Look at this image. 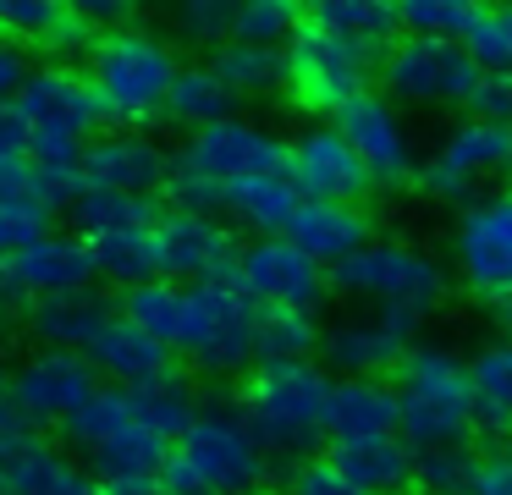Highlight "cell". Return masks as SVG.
Instances as JSON below:
<instances>
[{
  "label": "cell",
  "mask_w": 512,
  "mask_h": 495,
  "mask_svg": "<svg viewBox=\"0 0 512 495\" xmlns=\"http://www.w3.org/2000/svg\"><path fill=\"white\" fill-rule=\"evenodd\" d=\"M56 187L34 171L28 160H0V259L23 253L45 231H56Z\"/></svg>",
  "instance_id": "23"
},
{
  "label": "cell",
  "mask_w": 512,
  "mask_h": 495,
  "mask_svg": "<svg viewBox=\"0 0 512 495\" xmlns=\"http://www.w3.org/2000/svg\"><path fill=\"white\" fill-rule=\"evenodd\" d=\"M254 325H259V308L237 292L232 275L221 281H199L182 292V325L171 347L193 363L199 374H243L254 363Z\"/></svg>",
  "instance_id": "8"
},
{
  "label": "cell",
  "mask_w": 512,
  "mask_h": 495,
  "mask_svg": "<svg viewBox=\"0 0 512 495\" xmlns=\"http://www.w3.org/2000/svg\"><path fill=\"white\" fill-rule=\"evenodd\" d=\"M28 72H34V66H28V55L17 50L12 39H0V99H17V88L28 83Z\"/></svg>",
  "instance_id": "49"
},
{
  "label": "cell",
  "mask_w": 512,
  "mask_h": 495,
  "mask_svg": "<svg viewBox=\"0 0 512 495\" xmlns=\"http://www.w3.org/2000/svg\"><path fill=\"white\" fill-rule=\"evenodd\" d=\"M171 33L199 44V50H221L232 39V6H221V0H188V6L171 11Z\"/></svg>",
  "instance_id": "42"
},
{
  "label": "cell",
  "mask_w": 512,
  "mask_h": 495,
  "mask_svg": "<svg viewBox=\"0 0 512 495\" xmlns=\"http://www.w3.org/2000/svg\"><path fill=\"white\" fill-rule=\"evenodd\" d=\"M512 176V127L463 116L457 127H446V138L435 143L430 160H419V187L441 204H474V198L496 193V182Z\"/></svg>",
  "instance_id": "9"
},
{
  "label": "cell",
  "mask_w": 512,
  "mask_h": 495,
  "mask_svg": "<svg viewBox=\"0 0 512 495\" xmlns=\"http://www.w3.org/2000/svg\"><path fill=\"white\" fill-rule=\"evenodd\" d=\"M100 495H160V484L155 479H111V484H100Z\"/></svg>",
  "instance_id": "52"
},
{
  "label": "cell",
  "mask_w": 512,
  "mask_h": 495,
  "mask_svg": "<svg viewBox=\"0 0 512 495\" xmlns=\"http://www.w3.org/2000/svg\"><path fill=\"white\" fill-rule=\"evenodd\" d=\"M468 369V407L485 435H512V336L485 341Z\"/></svg>",
  "instance_id": "30"
},
{
  "label": "cell",
  "mask_w": 512,
  "mask_h": 495,
  "mask_svg": "<svg viewBox=\"0 0 512 495\" xmlns=\"http://www.w3.org/2000/svg\"><path fill=\"white\" fill-rule=\"evenodd\" d=\"M281 495H358V490H353V484H347L325 457H303V462H292Z\"/></svg>",
  "instance_id": "46"
},
{
  "label": "cell",
  "mask_w": 512,
  "mask_h": 495,
  "mask_svg": "<svg viewBox=\"0 0 512 495\" xmlns=\"http://www.w3.org/2000/svg\"><path fill=\"white\" fill-rule=\"evenodd\" d=\"M419 341V325L402 314H375V308H358V314H342L336 325L320 330V369L336 374V380H380L402 363V352Z\"/></svg>",
  "instance_id": "15"
},
{
  "label": "cell",
  "mask_w": 512,
  "mask_h": 495,
  "mask_svg": "<svg viewBox=\"0 0 512 495\" xmlns=\"http://www.w3.org/2000/svg\"><path fill=\"white\" fill-rule=\"evenodd\" d=\"M325 286L347 292L353 303H369L375 314H402L424 325L446 303V264L408 237H369L353 259L325 270Z\"/></svg>",
  "instance_id": "6"
},
{
  "label": "cell",
  "mask_w": 512,
  "mask_h": 495,
  "mask_svg": "<svg viewBox=\"0 0 512 495\" xmlns=\"http://www.w3.org/2000/svg\"><path fill=\"white\" fill-rule=\"evenodd\" d=\"M0 407H6V363H0Z\"/></svg>",
  "instance_id": "53"
},
{
  "label": "cell",
  "mask_w": 512,
  "mask_h": 495,
  "mask_svg": "<svg viewBox=\"0 0 512 495\" xmlns=\"http://www.w3.org/2000/svg\"><path fill=\"white\" fill-rule=\"evenodd\" d=\"M369 83H375V50L320 28L309 17L281 44V88L314 116H336L358 94H369Z\"/></svg>",
  "instance_id": "7"
},
{
  "label": "cell",
  "mask_w": 512,
  "mask_h": 495,
  "mask_svg": "<svg viewBox=\"0 0 512 495\" xmlns=\"http://www.w3.org/2000/svg\"><path fill=\"white\" fill-rule=\"evenodd\" d=\"M501 457H507V462H512V435H507V451H501Z\"/></svg>",
  "instance_id": "55"
},
{
  "label": "cell",
  "mask_w": 512,
  "mask_h": 495,
  "mask_svg": "<svg viewBox=\"0 0 512 495\" xmlns=\"http://www.w3.org/2000/svg\"><path fill=\"white\" fill-rule=\"evenodd\" d=\"M39 50L50 55V66H72V61H89V50H94V33H89V22L78 17V11H61V22L39 39Z\"/></svg>",
  "instance_id": "45"
},
{
  "label": "cell",
  "mask_w": 512,
  "mask_h": 495,
  "mask_svg": "<svg viewBox=\"0 0 512 495\" xmlns=\"http://www.w3.org/2000/svg\"><path fill=\"white\" fill-rule=\"evenodd\" d=\"M479 457L468 446H430V451H413V484L424 495H468L474 484Z\"/></svg>",
  "instance_id": "40"
},
{
  "label": "cell",
  "mask_w": 512,
  "mask_h": 495,
  "mask_svg": "<svg viewBox=\"0 0 512 495\" xmlns=\"http://www.w3.org/2000/svg\"><path fill=\"white\" fill-rule=\"evenodd\" d=\"M298 187L287 182V171L270 176H243V182L221 187V215H232V226L254 231V237H287V220L298 209Z\"/></svg>",
  "instance_id": "29"
},
{
  "label": "cell",
  "mask_w": 512,
  "mask_h": 495,
  "mask_svg": "<svg viewBox=\"0 0 512 495\" xmlns=\"http://www.w3.org/2000/svg\"><path fill=\"white\" fill-rule=\"evenodd\" d=\"M391 374H397V380H391L397 435H408V451L463 446L468 429H474L463 358H457L446 341H413Z\"/></svg>",
  "instance_id": "5"
},
{
  "label": "cell",
  "mask_w": 512,
  "mask_h": 495,
  "mask_svg": "<svg viewBox=\"0 0 512 495\" xmlns=\"http://www.w3.org/2000/svg\"><path fill=\"white\" fill-rule=\"evenodd\" d=\"M325 391H331V374L314 358L303 363H259L254 374L237 391V418L254 435V446L276 457H314L320 446V413H325Z\"/></svg>",
  "instance_id": "4"
},
{
  "label": "cell",
  "mask_w": 512,
  "mask_h": 495,
  "mask_svg": "<svg viewBox=\"0 0 512 495\" xmlns=\"http://www.w3.org/2000/svg\"><path fill=\"white\" fill-rule=\"evenodd\" d=\"M155 259H160V275L177 281V286L221 281L237 264V237H232L226 220L166 209V215L155 220Z\"/></svg>",
  "instance_id": "20"
},
{
  "label": "cell",
  "mask_w": 512,
  "mask_h": 495,
  "mask_svg": "<svg viewBox=\"0 0 512 495\" xmlns=\"http://www.w3.org/2000/svg\"><path fill=\"white\" fill-rule=\"evenodd\" d=\"M166 209L155 198H122V193H89L78 187L72 193V220H78V237H105V231H127V226H155Z\"/></svg>",
  "instance_id": "37"
},
{
  "label": "cell",
  "mask_w": 512,
  "mask_h": 495,
  "mask_svg": "<svg viewBox=\"0 0 512 495\" xmlns=\"http://www.w3.org/2000/svg\"><path fill=\"white\" fill-rule=\"evenodd\" d=\"M320 435L331 446L342 440H369V435H397V402H391L386 380H331L320 413Z\"/></svg>",
  "instance_id": "26"
},
{
  "label": "cell",
  "mask_w": 512,
  "mask_h": 495,
  "mask_svg": "<svg viewBox=\"0 0 512 495\" xmlns=\"http://www.w3.org/2000/svg\"><path fill=\"white\" fill-rule=\"evenodd\" d=\"M303 11L292 0H248L232 6V44H254V50H281L298 33Z\"/></svg>",
  "instance_id": "38"
},
{
  "label": "cell",
  "mask_w": 512,
  "mask_h": 495,
  "mask_svg": "<svg viewBox=\"0 0 512 495\" xmlns=\"http://www.w3.org/2000/svg\"><path fill=\"white\" fill-rule=\"evenodd\" d=\"M78 358L94 369V380L105 374L111 385H149V380H160V374H171V352L160 347V341H149L144 330H133L122 314L105 319Z\"/></svg>",
  "instance_id": "25"
},
{
  "label": "cell",
  "mask_w": 512,
  "mask_h": 495,
  "mask_svg": "<svg viewBox=\"0 0 512 495\" xmlns=\"http://www.w3.org/2000/svg\"><path fill=\"white\" fill-rule=\"evenodd\" d=\"M199 413L182 374H160L149 385H100L78 413L61 424L67 446L78 451V468L94 484L111 479H155L171 440Z\"/></svg>",
  "instance_id": "1"
},
{
  "label": "cell",
  "mask_w": 512,
  "mask_h": 495,
  "mask_svg": "<svg viewBox=\"0 0 512 495\" xmlns=\"http://www.w3.org/2000/svg\"><path fill=\"white\" fill-rule=\"evenodd\" d=\"M468 22H474V6L463 0H413V6H397V28L413 33V39H463Z\"/></svg>",
  "instance_id": "41"
},
{
  "label": "cell",
  "mask_w": 512,
  "mask_h": 495,
  "mask_svg": "<svg viewBox=\"0 0 512 495\" xmlns=\"http://www.w3.org/2000/svg\"><path fill=\"white\" fill-rule=\"evenodd\" d=\"M468 495H512V462L507 457H479Z\"/></svg>",
  "instance_id": "48"
},
{
  "label": "cell",
  "mask_w": 512,
  "mask_h": 495,
  "mask_svg": "<svg viewBox=\"0 0 512 495\" xmlns=\"http://www.w3.org/2000/svg\"><path fill=\"white\" fill-rule=\"evenodd\" d=\"M23 143H28L23 116H17L12 99H0V160H23Z\"/></svg>",
  "instance_id": "50"
},
{
  "label": "cell",
  "mask_w": 512,
  "mask_h": 495,
  "mask_svg": "<svg viewBox=\"0 0 512 495\" xmlns=\"http://www.w3.org/2000/svg\"><path fill=\"white\" fill-rule=\"evenodd\" d=\"M501 314H507V330H512V303H501Z\"/></svg>",
  "instance_id": "54"
},
{
  "label": "cell",
  "mask_w": 512,
  "mask_h": 495,
  "mask_svg": "<svg viewBox=\"0 0 512 495\" xmlns=\"http://www.w3.org/2000/svg\"><path fill=\"white\" fill-rule=\"evenodd\" d=\"M182 292H188V286L155 275V281H144V286H127V292L116 297V314H122L133 330H144L149 341H160V347L171 352L177 325H182Z\"/></svg>",
  "instance_id": "33"
},
{
  "label": "cell",
  "mask_w": 512,
  "mask_h": 495,
  "mask_svg": "<svg viewBox=\"0 0 512 495\" xmlns=\"http://www.w3.org/2000/svg\"><path fill=\"white\" fill-rule=\"evenodd\" d=\"M116 314V303L105 292H67V297H39L28 303V330L39 336V347L56 352H83L94 341V330Z\"/></svg>",
  "instance_id": "28"
},
{
  "label": "cell",
  "mask_w": 512,
  "mask_h": 495,
  "mask_svg": "<svg viewBox=\"0 0 512 495\" xmlns=\"http://www.w3.org/2000/svg\"><path fill=\"white\" fill-rule=\"evenodd\" d=\"M287 182L298 187L303 204H358L369 193L364 165L331 121H314L287 143Z\"/></svg>",
  "instance_id": "19"
},
{
  "label": "cell",
  "mask_w": 512,
  "mask_h": 495,
  "mask_svg": "<svg viewBox=\"0 0 512 495\" xmlns=\"http://www.w3.org/2000/svg\"><path fill=\"white\" fill-rule=\"evenodd\" d=\"M0 495H100V484L12 407H0Z\"/></svg>",
  "instance_id": "17"
},
{
  "label": "cell",
  "mask_w": 512,
  "mask_h": 495,
  "mask_svg": "<svg viewBox=\"0 0 512 495\" xmlns=\"http://www.w3.org/2000/svg\"><path fill=\"white\" fill-rule=\"evenodd\" d=\"M94 391H100V380H94V369L78 352L39 347V352H28L17 369H6V407H12L28 429L67 424Z\"/></svg>",
  "instance_id": "14"
},
{
  "label": "cell",
  "mask_w": 512,
  "mask_h": 495,
  "mask_svg": "<svg viewBox=\"0 0 512 495\" xmlns=\"http://www.w3.org/2000/svg\"><path fill=\"white\" fill-rule=\"evenodd\" d=\"M452 270L479 303H512V187L463 204L452 226Z\"/></svg>",
  "instance_id": "12"
},
{
  "label": "cell",
  "mask_w": 512,
  "mask_h": 495,
  "mask_svg": "<svg viewBox=\"0 0 512 495\" xmlns=\"http://www.w3.org/2000/svg\"><path fill=\"white\" fill-rule=\"evenodd\" d=\"M12 281L28 303L39 297H67V292H89L94 286V259L89 242L67 237V231H45L39 242H28L23 253H12Z\"/></svg>",
  "instance_id": "22"
},
{
  "label": "cell",
  "mask_w": 512,
  "mask_h": 495,
  "mask_svg": "<svg viewBox=\"0 0 512 495\" xmlns=\"http://www.w3.org/2000/svg\"><path fill=\"white\" fill-rule=\"evenodd\" d=\"M325 462H331L358 495H408V484H413V451L402 435L342 440V446H331Z\"/></svg>",
  "instance_id": "27"
},
{
  "label": "cell",
  "mask_w": 512,
  "mask_h": 495,
  "mask_svg": "<svg viewBox=\"0 0 512 495\" xmlns=\"http://www.w3.org/2000/svg\"><path fill=\"white\" fill-rule=\"evenodd\" d=\"M331 127L342 132V143L358 154L369 187H408L419 182V143H413V127L386 94H358L353 105H342L331 116Z\"/></svg>",
  "instance_id": "13"
},
{
  "label": "cell",
  "mask_w": 512,
  "mask_h": 495,
  "mask_svg": "<svg viewBox=\"0 0 512 495\" xmlns=\"http://www.w3.org/2000/svg\"><path fill=\"white\" fill-rule=\"evenodd\" d=\"M83 22H89V33L100 39V33H111V28H127V22H138L127 6H116V0H83V6H72Z\"/></svg>",
  "instance_id": "47"
},
{
  "label": "cell",
  "mask_w": 512,
  "mask_h": 495,
  "mask_svg": "<svg viewBox=\"0 0 512 495\" xmlns=\"http://www.w3.org/2000/svg\"><path fill=\"white\" fill-rule=\"evenodd\" d=\"M171 182V149L149 132H100L83 143L78 187L122 198H155Z\"/></svg>",
  "instance_id": "18"
},
{
  "label": "cell",
  "mask_w": 512,
  "mask_h": 495,
  "mask_svg": "<svg viewBox=\"0 0 512 495\" xmlns=\"http://www.w3.org/2000/svg\"><path fill=\"white\" fill-rule=\"evenodd\" d=\"M457 44L479 72H512V6H474V22Z\"/></svg>",
  "instance_id": "39"
},
{
  "label": "cell",
  "mask_w": 512,
  "mask_h": 495,
  "mask_svg": "<svg viewBox=\"0 0 512 495\" xmlns=\"http://www.w3.org/2000/svg\"><path fill=\"white\" fill-rule=\"evenodd\" d=\"M237 99L221 88V77L210 72V66H177V77H171V94H166V116L177 121V127H210V121L232 116Z\"/></svg>",
  "instance_id": "35"
},
{
  "label": "cell",
  "mask_w": 512,
  "mask_h": 495,
  "mask_svg": "<svg viewBox=\"0 0 512 495\" xmlns=\"http://www.w3.org/2000/svg\"><path fill=\"white\" fill-rule=\"evenodd\" d=\"M17 116L23 127H61V132H78L89 138L100 127V99H94L89 77L78 66H39L28 72V83L17 88Z\"/></svg>",
  "instance_id": "21"
},
{
  "label": "cell",
  "mask_w": 512,
  "mask_h": 495,
  "mask_svg": "<svg viewBox=\"0 0 512 495\" xmlns=\"http://www.w3.org/2000/svg\"><path fill=\"white\" fill-rule=\"evenodd\" d=\"M171 171L199 176V182H215V187L243 182V176H270V171H287V138L270 121L232 110V116L188 132V143L171 154Z\"/></svg>",
  "instance_id": "11"
},
{
  "label": "cell",
  "mask_w": 512,
  "mask_h": 495,
  "mask_svg": "<svg viewBox=\"0 0 512 495\" xmlns=\"http://www.w3.org/2000/svg\"><path fill=\"white\" fill-rule=\"evenodd\" d=\"M204 66L221 77V88L232 99H276L281 94V50H254V44L226 39Z\"/></svg>",
  "instance_id": "32"
},
{
  "label": "cell",
  "mask_w": 512,
  "mask_h": 495,
  "mask_svg": "<svg viewBox=\"0 0 512 495\" xmlns=\"http://www.w3.org/2000/svg\"><path fill=\"white\" fill-rule=\"evenodd\" d=\"M61 11H67L61 0H12V6H0V39H12L17 50L23 44L39 50V39L61 22Z\"/></svg>",
  "instance_id": "43"
},
{
  "label": "cell",
  "mask_w": 512,
  "mask_h": 495,
  "mask_svg": "<svg viewBox=\"0 0 512 495\" xmlns=\"http://www.w3.org/2000/svg\"><path fill=\"white\" fill-rule=\"evenodd\" d=\"M309 352H320V319L298 308H259L254 363H303Z\"/></svg>",
  "instance_id": "34"
},
{
  "label": "cell",
  "mask_w": 512,
  "mask_h": 495,
  "mask_svg": "<svg viewBox=\"0 0 512 495\" xmlns=\"http://www.w3.org/2000/svg\"><path fill=\"white\" fill-rule=\"evenodd\" d=\"M89 259H94V281H116L144 286L160 275L155 259V226H127V231H105V237H89Z\"/></svg>",
  "instance_id": "31"
},
{
  "label": "cell",
  "mask_w": 512,
  "mask_h": 495,
  "mask_svg": "<svg viewBox=\"0 0 512 495\" xmlns=\"http://www.w3.org/2000/svg\"><path fill=\"white\" fill-rule=\"evenodd\" d=\"M177 66L182 61L166 33H155L149 22H127V28H111L94 39L83 77L100 99V121H111L116 132H144L155 116H166Z\"/></svg>",
  "instance_id": "2"
},
{
  "label": "cell",
  "mask_w": 512,
  "mask_h": 495,
  "mask_svg": "<svg viewBox=\"0 0 512 495\" xmlns=\"http://www.w3.org/2000/svg\"><path fill=\"white\" fill-rule=\"evenodd\" d=\"M463 105H468V116H474V121L512 127V72H479Z\"/></svg>",
  "instance_id": "44"
},
{
  "label": "cell",
  "mask_w": 512,
  "mask_h": 495,
  "mask_svg": "<svg viewBox=\"0 0 512 495\" xmlns=\"http://www.w3.org/2000/svg\"><path fill=\"white\" fill-rule=\"evenodd\" d=\"M309 22H320V28L342 33V39L364 44V50H380V44L397 39V6H380V0H325V6L303 11Z\"/></svg>",
  "instance_id": "36"
},
{
  "label": "cell",
  "mask_w": 512,
  "mask_h": 495,
  "mask_svg": "<svg viewBox=\"0 0 512 495\" xmlns=\"http://www.w3.org/2000/svg\"><path fill=\"white\" fill-rule=\"evenodd\" d=\"M479 66L463 55V44L452 39H413V33H397L380 61V88L391 105L408 110H446L463 105L468 88H474Z\"/></svg>",
  "instance_id": "10"
},
{
  "label": "cell",
  "mask_w": 512,
  "mask_h": 495,
  "mask_svg": "<svg viewBox=\"0 0 512 495\" xmlns=\"http://www.w3.org/2000/svg\"><path fill=\"white\" fill-rule=\"evenodd\" d=\"M265 479H270V457L254 446L237 407L226 402L199 407L188 418V429L171 440L166 462L155 473L160 495H259Z\"/></svg>",
  "instance_id": "3"
},
{
  "label": "cell",
  "mask_w": 512,
  "mask_h": 495,
  "mask_svg": "<svg viewBox=\"0 0 512 495\" xmlns=\"http://www.w3.org/2000/svg\"><path fill=\"white\" fill-rule=\"evenodd\" d=\"M232 281L254 308H298V314H314V303L325 297V270L309 253L292 248L287 237H254L248 248H237Z\"/></svg>",
  "instance_id": "16"
},
{
  "label": "cell",
  "mask_w": 512,
  "mask_h": 495,
  "mask_svg": "<svg viewBox=\"0 0 512 495\" xmlns=\"http://www.w3.org/2000/svg\"><path fill=\"white\" fill-rule=\"evenodd\" d=\"M369 237H375V220L364 215V204H298L287 220V242L309 253L320 270H336L342 259H353Z\"/></svg>",
  "instance_id": "24"
},
{
  "label": "cell",
  "mask_w": 512,
  "mask_h": 495,
  "mask_svg": "<svg viewBox=\"0 0 512 495\" xmlns=\"http://www.w3.org/2000/svg\"><path fill=\"white\" fill-rule=\"evenodd\" d=\"M23 303H28V297L17 292V281H12V264L0 259V319H6V314H17Z\"/></svg>",
  "instance_id": "51"
}]
</instances>
